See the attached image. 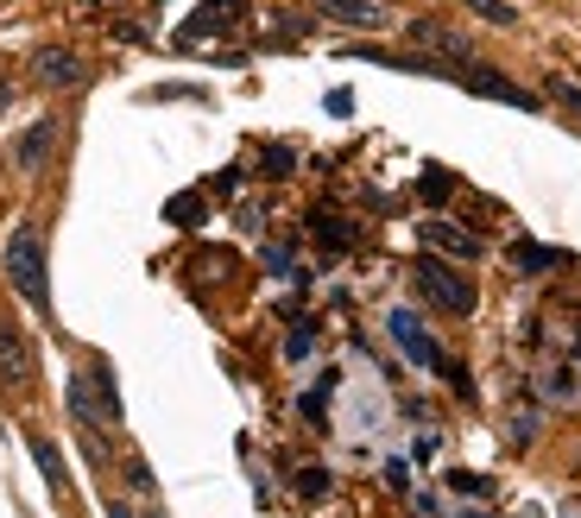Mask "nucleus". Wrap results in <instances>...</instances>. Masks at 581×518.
Listing matches in <instances>:
<instances>
[{"label":"nucleus","instance_id":"nucleus-10","mask_svg":"<svg viewBox=\"0 0 581 518\" xmlns=\"http://www.w3.org/2000/svg\"><path fill=\"white\" fill-rule=\"evenodd\" d=\"M411 39L424 45V51H443V58H467V51H462V39H455V32H443V26H430V20H417V26H411Z\"/></svg>","mask_w":581,"mask_h":518},{"label":"nucleus","instance_id":"nucleus-3","mask_svg":"<svg viewBox=\"0 0 581 518\" xmlns=\"http://www.w3.org/2000/svg\"><path fill=\"white\" fill-rule=\"evenodd\" d=\"M392 342L405 348V361L411 366H424V373H449V361H443V348H436V335H430L411 310H392Z\"/></svg>","mask_w":581,"mask_h":518},{"label":"nucleus","instance_id":"nucleus-9","mask_svg":"<svg viewBox=\"0 0 581 518\" xmlns=\"http://www.w3.org/2000/svg\"><path fill=\"white\" fill-rule=\"evenodd\" d=\"M543 399H581V366L562 361V366H543Z\"/></svg>","mask_w":581,"mask_h":518},{"label":"nucleus","instance_id":"nucleus-6","mask_svg":"<svg viewBox=\"0 0 581 518\" xmlns=\"http://www.w3.org/2000/svg\"><path fill=\"white\" fill-rule=\"evenodd\" d=\"M32 77H39L45 89H77V82H82V58H77V51H63V45H45L39 58H32Z\"/></svg>","mask_w":581,"mask_h":518},{"label":"nucleus","instance_id":"nucleus-8","mask_svg":"<svg viewBox=\"0 0 581 518\" xmlns=\"http://www.w3.org/2000/svg\"><path fill=\"white\" fill-rule=\"evenodd\" d=\"M51 139H58V120H32V127H26V139H20V165H26V172H39L45 158H51Z\"/></svg>","mask_w":581,"mask_h":518},{"label":"nucleus","instance_id":"nucleus-14","mask_svg":"<svg viewBox=\"0 0 581 518\" xmlns=\"http://www.w3.org/2000/svg\"><path fill=\"white\" fill-rule=\"evenodd\" d=\"M467 13H481V20H493V26H519V13H512L505 0H467Z\"/></svg>","mask_w":581,"mask_h":518},{"label":"nucleus","instance_id":"nucleus-17","mask_svg":"<svg viewBox=\"0 0 581 518\" xmlns=\"http://www.w3.org/2000/svg\"><path fill=\"white\" fill-rule=\"evenodd\" d=\"M550 89H557V101L569 108V115H581V89H575V82H550Z\"/></svg>","mask_w":581,"mask_h":518},{"label":"nucleus","instance_id":"nucleus-15","mask_svg":"<svg viewBox=\"0 0 581 518\" xmlns=\"http://www.w3.org/2000/svg\"><path fill=\"white\" fill-rule=\"evenodd\" d=\"M165 215H171V222H184V228H196V222H203V196H177Z\"/></svg>","mask_w":581,"mask_h":518},{"label":"nucleus","instance_id":"nucleus-2","mask_svg":"<svg viewBox=\"0 0 581 518\" xmlns=\"http://www.w3.org/2000/svg\"><path fill=\"white\" fill-rule=\"evenodd\" d=\"M417 291H424L436 310H449V316H474V285H467L455 266H443V253H424V260H417Z\"/></svg>","mask_w":581,"mask_h":518},{"label":"nucleus","instance_id":"nucleus-1","mask_svg":"<svg viewBox=\"0 0 581 518\" xmlns=\"http://www.w3.org/2000/svg\"><path fill=\"white\" fill-rule=\"evenodd\" d=\"M7 278L20 291L32 310H51V272H45V234L39 228H20L7 241Z\"/></svg>","mask_w":581,"mask_h":518},{"label":"nucleus","instance_id":"nucleus-18","mask_svg":"<svg viewBox=\"0 0 581 518\" xmlns=\"http://www.w3.org/2000/svg\"><path fill=\"white\" fill-rule=\"evenodd\" d=\"M127 480H134L139 493H152V475H146V461H127Z\"/></svg>","mask_w":581,"mask_h":518},{"label":"nucleus","instance_id":"nucleus-7","mask_svg":"<svg viewBox=\"0 0 581 518\" xmlns=\"http://www.w3.org/2000/svg\"><path fill=\"white\" fill-rule=\"evenodd\" d=\"M329 20H348V26H386V0H323Z\"/></svg>","mask_w":581,"mask_h":518},{"label":"nucleus","instance_id":"nucleus-16","mask_svg":"<svg viewBox=\"0 0 581 518\" xmlns=\"http://www.w3.org/2000/svg\"><path fill=\"white\" fill-rule=\"evenodd\" d=\"M297 487H304V499H323V493H329V475H316V468H304V475H297Z\"/></svg>","mask_w":581,"mask_h":518},{"label":"nucleus","instance_id":"nucleus-4","mask_svg":"<svg viewBox=\"0 0 581 518\" xmlns=\"http://www.w3.org/2000/svg\"><path fill=\"white\" fill-rule=\"evenodd\" d=\"M32 373H39V361H32V335L13 323H0V385H32Z\"/></svg>","mask_w":581,"mask_h":518},{"label":"nucleus","instance_id":"nucleus-11","mask_svg":"<svg viewBox=\"0 0 581 518\" xmlns=\"http://www.w3.org/2000/svg\"><path fill=\"white\" fill-rule=\"evenodd\" d=\"M311 234L323 241V247H335V253H342V247L354 241V228L342 222V215H329V209H316V215H311Z\"/></svg>","mask_w":581,"mask_h":518},{"label":"nucleus","instance_id":"nucleus-12","mask_svg":"<svg viewBox=\"0 0 581 518\" xmlns=\"http://www.w3.org/2000/svg\"><path fill=\"white\" fill-rule=\"evenodd\" d=\"M32 461H39V475L51 480V487H70V475H63V456H58V442H45V437H32Z\"/></svg>","mask_w":581,"mask_h":518},{"label":"nucleus","instance_id":"nucleus-13","mask_svg":"<svg viewBox=\"0 0 581 518\" xmlns=\"http://www.w3.org/2000/svg\"><path fill=\"white\" fill-rule=\"evenodd\" d=\"M512 266H519V272H543V266H557V253H550V247H524V241H519V247H512Z\"/></svg>","mask_w":581,"mask_h":518},{"label":"nucleus","instance_id":"nucleus-5","mask_svg":"<svg viewBox=\"0 0 581 518\" xmlns=\"http://www.w3.org/2000/svg\"><path fill=\"white\" fill-rule=\"evenodd\" d=\"M417 241H424V253H443V260H474L481 253V241L467 228H455V222H443V215H430L424 228H417Z\"/></svg>","mask_w":581,"mask_h":518},{"label":"nucleus","instance_id":"nucleus-19","mask_svg":"<svg viewBox=\"0 0 581 518\" xmlns=\"http://www.w3.org/2000/svg\"><path fill=\"white\" fill-rule=\"evenodd\" d=\"M108 518H134V512H127V506H120V499H115V506H108Z\"/></svg>","mask_w":581,"mask_h":518},{"label":"nucleus","instance_id":"nucleus-20","mask_svg":"<svg viewBox=\"0 0 581 518\" xmlns=\"http://www.w3.org/2000/svg\"><path fill=\"white\" fill-rule=\"evenodd\" d=\"M7 101H13V89H7V82H0V115H7Z\"/></svg>","mask_w":581,"mask_h":518}]
</instances>
